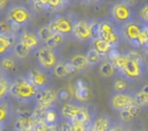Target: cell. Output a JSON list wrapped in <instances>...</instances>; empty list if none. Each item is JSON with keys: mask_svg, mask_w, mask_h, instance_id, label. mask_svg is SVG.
<instances>
[{"mask_svg": "<svg viewBox=\"0 0 148 131\" xmlns=\"http://www.w3.org/2000/svg\"><path fill=\"white\" fill-rule=\"evenodd\" d=\"M13 80L8 77V75L3 76L0 79V103L5 102L10 97V88Z\"/></svg>", "mask_w": 148, "mask_h": 131, "instance_id": "21", "label": "cell"}, {"mask_svg": "<svg viewBox=\"0 0 148 131\" xmlns=\"http://www.w3.org/2000/svg\"><path fill=\"white\" fill-rule=\"evenodd\" d=\"M83 106H79L74 103H64L60 109V114L66 121H75L78 118Z\"/></svg>", "mask_w": 148, "mask_h": 131, "instance_id": "14", "label": "cell"}, {"mask_svg": "<svg viewBox=\"0 0 148 131\" xmlns=\"http://www.w3.org/2000/svg\"><path fill=\"white\" fill-rule=\"evenodd\" d=\"M75 72V69L73 68L72 65L66 62H59L57 64V66L53 69V75H55L57 78H64L68 75L72 74Z\"/></svg>", "mask_w": 148, "mask_h": 131, "instance_id": "23", "label": "cell"}, {"mask_svg": "<svg viewBox=\"0 0 148 131\" xmlns=\"http://www.w3.org/2000/svg\"><path fill=\"white\" fill-rule=\"evenodd\" d=\"M138 16H139V19H140L141 23L144 26H147L148 25V3L144 4V5L139 9Z\"/></svg>", "mask_w": 148, "mask_h": 131, "instance_id": "34", "label": "cell"}, {"mask_svg": "<svg viewBox=\"0 0 148 131\" xmlns=\"http://www.w3.org/2000/svg\"><path fill=\"white\" fill-rule=\"evenodd\" d=\"M47 125H58L60 122V118L59 115H58L57 111L53 109V107H49L45 109V112H43V116L42 119Z\"/></svg>", "mask_w": 148, "mask_h": 131, "instance_id": "25", "label": "cell"}, {"mask_svg": "<svg viewBox=\"0 0 148 131\" xmlns=\"http://www.w3.org/2000/svg\"><path fill=\"white\" fill-rule=\"evenodd\" d=\"M135 12L133 7L126 2H117L111 8V20L116 24L124 25L134 20Z\"/></svg>", "mask_w": 148, "mask_h": 131, "instance_id": "4", "label": "cell"}, {"mask_svg": "<svg viewBox=\"0 0 148 131\" xmlns=\"http://www.w3.org/2000/svg\"><path fill=\"white\" fill-rule=\"evenodd\" d=\"M146 47H147V51H148V45H146Z\"/></svg>", "mask_w": 148, "mask_h": 131, "instance_id": "45", "label": "cell"}, {"mask_svg": "<svg viewBox=\"0 0 148 131\" xmlns=\"http://www.w3.org/2000/svg\"><path fill=\"white\" fill-rule=\"evenodd\" d=\"M115 71H116L115 67H114V65L109 60H104V61H102V63L100 64L99 73L101 76L109 78V77H112L115 74Z\"/></svg>", "mask_w": 148, "mask_h": 131, "instance_id": "26", "label": "cell"}, {"mask_svg": "<svg viewBox=\"0 0 148 131\" xmlns=\"http://www.w3.org/2000/svg\"><path fill=\"white\" fill-rule=\"evenodd\" d=\"M92 49L97 51L101 57H105L109 55L110 51H112V45L102 39L101 37H97L92 40Z\"/></svg>", "mask_w": 148, "mask_h": 131, "instance_id": "16", "label": "cell"}, {"mask_svg": "<svg viewBox=\"0 0 148 131\" xmlns=\"http://www.w3.org/2000/svg\"><path fill=\"white\" fill-rule=\"evenodd\" d=\"M15 35L12 30L11 22L7 19L0 21V36H12Z\"/></svg>", "mask_w": 148, "mask_h": 131, "instance_id": "30", "label": "cell"}, {"mask_svg": "<svg viewBox=\"0 0 148 131\" xmlns=\"http://www.w3.org/2000/svg\"><path fill=\"white\" fill-rule=\"evenodd\" d=\"M112 88L116 93H124L126 92L127 88H128V82L120 77V78H117L113 81Z\"/></svg>", "mask_w": 148, "mask_h": 131, "instance_id": "31", "label": "cell"}, {"mask_svg": "<svg viewBox=\"0 0 148 131\" xmlns=\"http://www.w3.org/2000/svg\"><path fill=\"white\" fill-rule=\"evenodd\" d=\"M109 131H124V130H123L122 126H120L117 124V125H112L111 128L109 129Z\"/></svg>", "mask_w": 148, "mask_h": 131, "instance_id": "40", "label": "cell"}, {"mask_svg": "<svg viewBox=\"0 0 148 131\" xmlns=\"http://www.w3.org/2000/svg\"><path fill=\"white\" fill-rule=\"evenodd\" d=\"M59 130L60 131H73V126H72V122L71 121H64L60 124L59 126Z\"/></svg>", "mask_w": 148, "mask_h": 131, "instance_id": "37", "label": "cell"}, {"mask_svg": "<svg viewBox=\"0 0 148 131\" xmlns=\"http://www.w3.org/2000/svg\"><path fill=\"white\" fill-rule=\"evenodd\" d=\"M19 40L17 35L0 36V59L13 55V49L16 43Z\"/></svg>", "mask_w": 148, "mask_h": 131, "instance_id": "12", "label": "cell"}, {"mask_svg": "<svg viewBox=\"0 0 148 131\" xmlns=\"http://www.w3.org/2000/svg\"><path fill=\"white\" fill-rule=\"evenodd\" d=\"M58 99H59V91L55 90L51 87H47L38 91L34 101L37 107L47 109V108L53 107V104Z\"/></svg>", "mask_w": 148, "mask_h": 131, "instance_id": "9", "label": "cell"}, {"mask_svg": "<svg viewBox=\"0 0 148 131\" xmlns=\"http://www.w3.org/2000/svg\"><path fill=\"white\" fill-rule=\"evenodd\" d=\"M133 97H134L135 105L139 106V107L148 105V89L147 88L141 89V90L135 92L134 94H133Z\"/></svg>", "mask_w": 148, "mask_h": 131, "instance_id": "28", "label": "cell"}, {"mask_svg": "<svg viewBox=\"0 0 148 131\" xmlns=\"http://www.w3.org/2000/svg\"><path fill=\"white\" fill-rule=\"evenodd\" d=\"M53 33H55V32L51 30V28L49 27V24H47V25L42 26V27H40L38 29V32H37V34H38L39 39H40L42 43H45V41L49 38V37L53 36Z\"/></svg>", "mask_w": 148, "mask_h": 131, "instance_id": "32", "label": "cell"}, {"mask_svg": "<svg viewBox=\"0 0 148 131\" xmlns=\"http://www.w3.org/2000/svg\"><path fill=\"white\" fill-rule=\"evenodd\" d=\"M6 5H7V1H5V0H0V10L3 9Z\"/></svg>", "mask_w": 148, "mask_h": 131, "instance_id": "41", "label": "cell"}, {"mask_svg": "<svg viewBox=\"0 0 148 131\" xmlns=\"http://www.w3.org/2000/svg\"><path fill=\"white\" fill-rule=\"evenodd\" d=\"M66 39V36H64V35L60 34V33H53V36L49 37L43 45H47V47H51V49H57L59 47L64 45Z\"/></svg>", "mask_w": 148, "mask_h": 131, "instance_id": "27", "label": "cell"}, {"mask_svg": "<svg viewBox=\"0 0 148 131\" xmlns=\"http://www.w3.org/2000/svg\"><path fill=\"white\" fill-rule=\"evenodd\" d=\"M0 131H3V130H2V128H1V127H0Z\"/></svg>", "mask_w": 148, "mask_h": 131, "instance_id": "44", "label": "cell"}, {"mask_svg": "<svg viewBox=\"0 0 148 131\" xmlns=\"http://www.w3.org/2000/svg\"><path fill=\"white\" fill-rule=\"evenodd\" d=\"M3 76H5V74H4L3 71H2V70H1V68H0V79H1Z\"/></svg>", "mask_w": 148, "mask_h": 131, "instance_id": "43", "label": "cell"}, {"mask_svg": "<svg viewBox=\"0 0 148 131\" xmlns=\"http://www.w3.org/2000/svg\"><path fill=\"white\" fill-rule=\"evenodd\" d=\"M74 20L71 19L69 16L56 14L49 21V25L55 33H60L64 36L73 34V26Z\"/></svg>", "mask_w": 148, "mask_h": 131, "instance_id": "7", "label": "cell"}, {"mask_svg": "<svg viewBox=\"0 0 148 131\" xmlns=\"http://www.w3.org/2000/svg\"><path fill=\"white\" fill-rule=\"evenodd\" d=\"M10 117V106L7 101L0 103V127H3L7 123Z\"/></svg>", "mask_w": 148, "mask_h": 131, "instance_id": "29", "label": "cell"}, {"mask_svg": "<svg viewBox=\"0 0 148 131\" xmlns=\"http://www.w3.org/2000/svg\"><path fill=\"white\" fill-rule=\"evenodd\" d=\"M93 25L94 21L86 18L75 20L74 26H73V35L76 39L83 43L92 41L94 39Z\"/></svg>", "mask_w": 148, "mask_h": 131, "instance_id": "6", "label": "cell"}, {"mask_svg": "<svg viewBox=\"0 0 148 131\" xmlns=\"http://www.w3.org/2000/svg\"><path fill=\"white\" fill-rule=\"evenodd\" d=\"M19 40L21 43H23L24 45H26L27 47H29L34 51L42 45L37 32H28V30H23L22 32L19 33Z\"/></svg>", "mask_w": 148, "mask_h": 131, "instance_id": "13", "label": "cell"}, {"mask_svg": "<svg viewBox=\"0 0 148 131\" xmlns=\"http://www.w3.org/2000/svg\"><path fill=\"white\" fill-rule=\"evenodd\" d=\"M111 121L107 116H98L91 124V131H109L111 128Z\"/></svg>", "mask_w": 148, "mask_h": 131, "instance_id": "19", "label": "cell"}, {"mask_svg": "<svg viewBox=\"0 0 148 131\" xmlns=\"http://www.w3.org/2000/svg\"><path fill=\"white\" fill-rule=\"evenodd\" d=\"M35 120L32 115H20L16 118L14 122L15 131H33L35 125Z\"/></svg>", "mask_w": 148, "mask_h": 131, "instance_id": "15", "label": "cell"}, {"mask_svg": "<svg viewBox=\"0 0 148 131\" xmlns=\"http://www.w3.org/2000/svg\"><path fill=\"white\" fill-rule=\"evenodd\" d=\"M70 64L75 69V71H80V72L86 71L91 66L89 64L86 55H83V53H77V55L73 56L70 60Z\"/></svg>", "mask_w": 148, "mask_h": 131, "instance_id": "17", "label": "cell"}, {"mask_svg": "<svg viewBox=\"0 0 148 131\" xmlns=\"http://www.w3.org/2000/svg\"><path fill=\"white\" fill-rule=\"evenodd\" d=\"M69 97V93L66 90H60L59 91V99L66 100Z\"/></svg>", "mask_w": 148, "mask_h": 131, "instance_id": "38", "label": "cell"}, {"mask_svg": "<svg viewBox=\"0 0 148 131\" xmlns=\"http://www.w3.org/2000/svg\"><path fill=\"white\" fill-rule=\"evenodd\" d=\"M140 114V107L137 105H132L131 107L127 108V109L123 110V111L119 112V116L120 119L123 122H129L131 120L134 119L136 116H138Z\"/></svg>", "mask_w": 148, "mask_h": 131, "instance_id": "24", "label": "cell"}, {"mask_svg": "<svg viewBox=\"0 0 148 131\" xmlns=\"http://www.w3.org/2000/svg\"><path fill=\"white\" fill-rule=\"evenodd\" d=\"M38 91L25 77H18L13 79L10 88V96L21 103H29L30 101H34Z\"/></svg>", "mask_w": 148, "mask_h": 131, "instance_id": "1", "label": "cell"}, {"mask_svg": "<svg viewBox=\"0 0 148 131\" xmlns=\"http://www.w3.org/2000/svg\"><path fill=\"white\" fill-rule=\"evenodd\" d=\"M126 55L128 56V57L130 58L131 60H134V61L139 62V63H144V62H143L142 56H141L139 53H137V51H127V53H126Z\"/></svg>", "mask_w": 148, "mask_h": 131, "instance_id": "36", "label": "cell"}, {"mask_svg": "<svg viewBox=\"0 0 148 131\" xmlns=\"http://www.w3.org/2000/svg\"><path fill=\"white\" fill-rule=\"evenodd\" d=\"M73 131H87L89 129L86 123L82 121H72Z\"/></svg>", "mask_w": 148, "mask_h": 131, "instance_id": "35", "label": "cell"}, {"mask_svg": "<svg viewBox=\"0 0 148 131\" xmlns=\"http://www.w3.org/2000/svg\"><path fill=\"white\" fill-rule=\"evenodd\" d=\"M87 131H91V130H90V128H89V129H88V130H87Z\"/></svg>", "mask_w": 148, "mask_h": 131, "instance_id": "46", "label": "cell"}, {"mask_svg": "<svg viewBox=\"0 0 148 131\" xmlns=\"http://www.w3.org/2000/svg\"><path fill=\"white\" fill-rule=\"evenodd\" d=\"M75 96H76V99L80 102L87 101L91 96V92H90L89 88L82 80L77 81L76 87H75Z\"/></svg>", "mask_w": 148, "mask_h": 131, "instance_id": "22", "label": "cell"}, {"mask_svg": "<svg viewBox=\"0 0 148 131\" xmlns=\"http://www.w3.org/2000/svg\"><path fill=\"white\" fill-rule=\"evenodd\" d=\"M6 19L19 26H25L32 20V13L24 5H11L7 10Z\"/></svg>", "mask_w": 148, "mask_h": 131, "instance_id": "5", "label": "cell"}, {"mask_svg": "<svg viewBox=\"0 0 148 131\" xmlns=\"http://www.w3.org/2000/svg\"><path fill=\"white\" fill-rule=\"evenodd\" d=\"M87 59H88V62L91 66H94V65H97V64H101L102 63V57L97 53L96 51H94L93 49H91L90 51H88L86 55Z\"/></svg>", "mask_w": 148, "mask_h": 131, "instance_id": "33", "label": "cell"}, {"mask_svg": "<svg viewBox=\"0 0 148 131\" xmlns=\"http://www.w3.org/2000/svg\"><path fill=\"white\" fill-rule=\"evenodd\" d=\"M144 32H145V34H146V37H147V39H148V25H147V26H145Z\"/></svg>", "mask_w": 148, "mask_h": 131, "instance_id": "42", "label": "cell"}, {"mask_svg": "<svg viewBox=\"0 0 148 131\" xmlns=\"http://www.w3.org/2000/svg\"><path fill=\"white\" fill-rule=\"evenodd\" d=\"M34 55L37 63V68L45 71V73L53 71L55 67L59 63L57 49H51L43 43L35 51Z\"/></svg>", "mask_w": 148, "mask_h": 131, "instance_id": "3", "label": "cell"}, {"mask_svg": "<svg viewBox=\"0 0 148 131\" xmlns=\"http://www.w3.org/2000/svg\"><path fill=\"white\" fill-rule=\"evenodd\" d=\"M144 28L145 26L140 21L136 20L119 26L122 38L134 45L135 47L148 45V39L144 32Z\"/></svg>", "mask_w": 148, "mask_h": 131, "instance_id": "2", "label": "cell"}, {"mask_svg": "<svg viewBox=\"0 0 148 131\" xmlns=\"http://www.w3.org/2000/svg\"><path fill=\"white\" fill-rule=\"evenodd\" d=\"M45 131H60L59 130V127H58V125H47V127H45Z\"/></svg>", "mask_w": 148, "mask_h": 131, "instance_id": "39", "label": "cell"}, {"mask_svg": "<svg viewBox=\"0 0 148 131\" xmlns=\"http://www.w3.org/2000/svg\"><path fill=\"white\" fill-rule=\"evenodd\" d=\"M110 104H111V107L114 110H117V111L121 112L123 110L127 109V108L131 107L132 105H134V97H133V94L126 92L115 93L111 97Z\"/></svg>", "mask_w": 148, "mask_h": 131, "instance_id": "11", "label": "cell"}, {"mask_svg": "<svg viewBox=\"0 0 148 131\" xmlns=\"http://www.w3.org/2000/svg\"><path fill=\"white\" fill-rule=\"evenodd\" d=\"M25 78L38 90H42V89L49 87V78L47 76V73L40 70L39 68H33L28 70L25 75Z\"/></svg>", "mask_w": 148, "mask_h": 131, "instance_id": "10", "label": "cell"}, {"mask_svg": "<svg viewBox=\"0 0 148 131\" xmlns=\"http://www.w3.org/2000/svg\"><path fill=\"white\" fill-rule=\"evenodd\" d=\"M33 49H31L29 47H27L26 45H24L23 43H21L20 40H18L16 43L15 47L13 49V57L16 60H25L27 59L29 56H31V53H33Z\"/></svg>", "mask_w": 148, "mask_h": 131, "instance_id": "18", "label": "cell"}, {"mask_svg": "<svg viewBox=\"0 0 148 131\" xmlns=\"http://www.w3.org/2000/svg\"><path fill=\"white\" fill-rule=\"evenodd\" d=\"M144 69V63H139L128 57L124 68L119 72V74L121 75V78L125 79L126 81H134L142 76Z\"/></svg>", "mask_w": 148, "mask_h": 131, "instance_id": "8", "label": "cell"}, {"mask_svg": "<svg viewBox=\"0 0 148 131\" xmlns=\"http://www.w3.org/2000/svg\"><path fill=\"white\" fill-rule=\"evenodd\" d=\"M0 68L5 75L14 73L17 69V60L13 57V55L2 58L0 59Z\"/></svg>", "mask_w": 148, "mask_h": 131, "instance_id": "20", "label": "cell"}]
</instances>
